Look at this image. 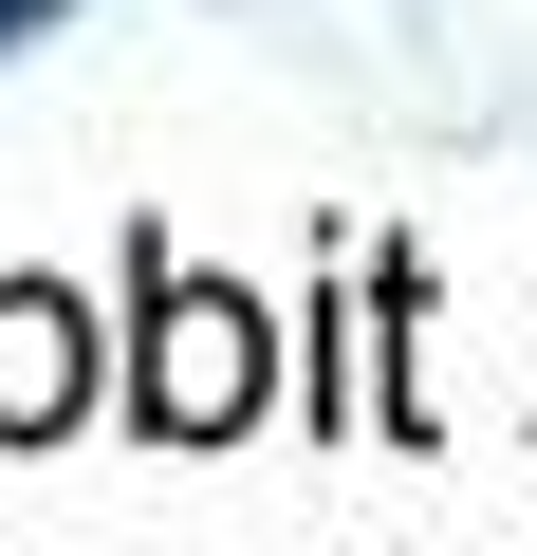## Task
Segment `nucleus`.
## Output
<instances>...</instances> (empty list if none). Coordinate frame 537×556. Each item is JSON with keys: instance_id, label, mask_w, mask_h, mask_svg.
Wrapping results in <instances>:
<instances>
[{"instance_id": "obj_1", "label": "nucleus", "mask_w": 537, "mask_h": 556, "mask_svg": "<svg viewBox=\"0 0 537 556\" xmlns=\"http://www.w3.org/2000/svg\"><path fill=\"white\" fill-rule=\"evenodd\" d=\"M259 390H279V316H259L241 278H186L149 241V298H130V408H149V445H241Z\"/></svg>"}, {"instance_id": "obj_2", "label": "nucleus", "mask_w": 537, "mask_h": 556, "mask_svg": "<svg viewBox=\"0 0 537 556\" xmlns=\"http://www.w3.org/2000/svg\"><path fill=\"white\" fill-rule=\"evenodd\" d=\"M75 408H93V316L0 260V445H56Z\"/></svg>"}]
</instances>
